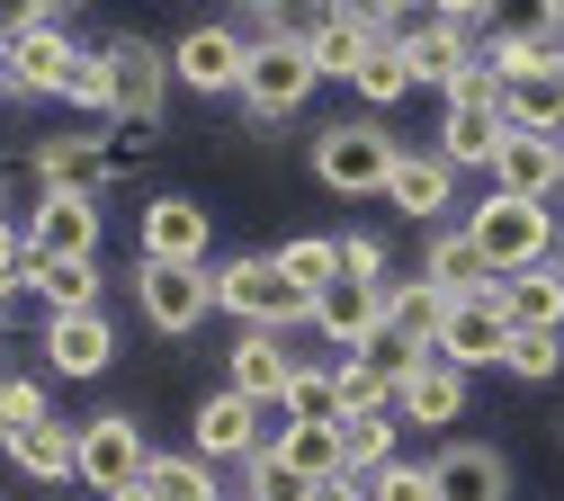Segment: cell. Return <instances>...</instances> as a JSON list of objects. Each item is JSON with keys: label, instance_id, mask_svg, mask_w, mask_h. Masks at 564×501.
<instances>
[{"label": "cell", "instance_id": "obj_20", "mask_svg": "<svg viewBox=\"0 0 564 501\" xmlns=\"http://www.w3.org/2000/svg\"><path fill=\"white\" fill-rule=\"evenodd\" d=\"M431 483H440V501H511L502 448H475V439H457V448L431 466Z\"/></svg>", "mask_w": 564, "mask_h": 501}, {"label": "cell", "instance_id": "obj_27", "mask_svg": "<svg viewBox=\"0 0 564 501\" xmlns=\"http://www.w3.org/2000/svg\"><path fill=\"white\" fill-rule=\"evenodd\" d=\"M484 63H492V81H502V90H529V81H564V54H555L538 28H511V36H492V45H484Z\"/></svg>", "mask_w": 564, "mask_h": 501}, {"label": "cell", "instance_id": "obj_44", "mask_svg": "<svg viewBox=\"0 0 564 501\" xmlns=\"http://www.w3.org/2000/svg\"><path fill=\"white\" fill-rule=\"evenodd\" d=\"M340 277L386 286V242H377V233H349V242H340Z\"/></svg>", "mask_w": 564, "mask_h": 501}, {"label": "cell", "instance_id": "obj_8", "mask_svg": "<svg viewBox=\"0 0 564 501\" xmlns=\"http://www.w3.org/2000/svg\"><path fill=\"white\" fill-rule=\"evenodd\" d=\"M206 242H216V225H206L197 197H180V188L144 197V260L153 269H206Z\"/></svg>", "mask_w": 564, "mask_h": 501}, {"label": "cell", "instance_id": "obj_14", "mask_svg": "<svg viewBox=\"0 0 564 501\" xmlns=\"http://www.w3.org/2000/svg\"><path fill=\"white\" fill-rule=\"evenodd\" d=\"M502 349H511L502 305L475 296V305H448V323H440V349H431V358H448V368L466 377V368H502Z\"/></svg>", "mask_w": 564, "mask_h": 501}, {"label": "cell", "instance_id": "obj_33", "mask_svg": "<svg viewBox=\"0 0 564 501\" xmlns=\"http://www.w3.org/2000/svg\"><path fill=\"white\" fill-rule=\"evenodd\" d=\"M269 260H278V277H288V286H305V296H323V286L340 277V242H323V233H296V242H278Z\"/></svg>", "mask_w": 564, "mask_h": 501}, {"label": "cell", "instance_id": "obj_2", "mask_svg": "<svg viewBox=\"0 0 564 501\" xmlns=\"http://www.w3.org/2000/svg\"><path fill=\"white\" fill-rule=\"evenodd\" d=\"M216 305L242 323V331H278V340H288L296 323H314V296H305V286H288V277H278V260H225L216 269Z\"/></svg>", "mask_w": 564, "mask_h": 501}, {"label": "cell", "instance_id": "obj_52", "mask_svg": "<svg viewBox=\"0 0 564 501\" xmlns=\"http://www.w3.org/2000/svg\"><path fill=\"white\" fill-rule=\"evenodd\" d=\"M555 269H564V260H555Z\"/></svg>", "mask_w": 564, "mask_h": 501}, {"label": "cell", "instance_id": "obj_43", "mask_svg": "<svg viewBox=\"0 0 564 501\" xmlns=\"http://www.w3.org/2000/svg\"><path fill=\"white\" fill-rule=\"evenodd\" d=\"M63 99L90 108V117H108V63H99V54H82V63H73V81H63Z\"/></svg>", "mask_w": 564, "mask_h": 501}, {"label": "cell", "instance_id": "obj_32", "mask_svg": "<svg viewBox=\"0 0 564 501\" xmlns=\"http://www.w3.org/2000/svg\"><path fill=\"white\" fill-rule=\"evenodd\" d=\"M278 457H288L305 483H332L340 475V421H288V448Z\"/></svg>", "mask_w": 564, "mask_h": 501}, {"label": "cell", "instance_id": "obj_15", "mask_svg": "<svg viewBox=\"0 0 564 501\" xmlns=\"http://www.w3.org/2000/svg\"><path fill=\"white\" fill-rule=\"evenodd\" d=\"M492 188H502V197H529V206H555V188H564V143H555V134H511L502 153H492Z\"/></svg>", "mask_w": 564, "mask_h": 501}, {"label": "cell", "instance_id": "obj_6", "mask_svg": "<svg viewBox=\"0 0 564 501\" xmlns=\"http://www.w3.org/2000/svg\"><path fill=\"white\" fill-rule=\"evenodd\" d=\"M134 305H144V323L153 331H171V340H188L206 314H216V269H134Z\"/></svg>", "mask_w": 564, "mask_h": 501}, {"label": "cell", "instance_id": "obj_50", "mask_svg": "<svg viewBox=\"0 0 564 501\" xmlns=\"http://www.w3.org/2000/svg\"><path fill=\"white\" fill-rule=\"evenodd\" d=\"M225 501H242V492H225Z\"/></svg>", "mask_w": 564, "mask_h": 501}, {"label": "cell", "instance_id": "obj_46", "mask_svg": "<svg viewBox=\"0 0 564 501\" xmlns=\"http://www.w3.org/2000/svg\"><path fill=\"white\" fill-rule=\"evenodd\" d=\"M305 501H368V483H359V475H332V483H314Z\"/></svg>", "mask_w": 564, "mask_h": 501}, {"label": "cell", "instance_id": "obj_31", "mask_svg": "<svg viewBox=\"0 0 564 501\" xmlns=\"http://www.w3.org/2000/svg\"><path fill=\"white\" fill-rule=\"evenodd\" d=\"M332 385H340V421H377V412H394V377L368 368V358H332Z\"/></svg>", "mask_w": 564, "mask_h": 501}, {"label": "cell", "instance_id": "obj_13", "mask_svg": "<svg viewBox=\"0 0 564 501\" xmlns=\"http://www.w3.org/2000/svg\"><path fill=\"white\" fill-rule=\"evenodd\" d=\"M28 251L36 260H99V197H45L28 215Z\"/></svg>", "mask_w": 564, "mask_h": 501}, {"label": "cell", "instance_id": "obj_38", "mask_svg": "<svg viewBox=\"0 0 564 501\" xmlns=\"http://www.w3.org/2000/svg\"><path fill=\"white\" fill-rule=\"evenodd\" d=\"M502 368H511L520 385H546V377L564 368V331H511V349H502Z\"/></svg>", "mask_w": 564, "mask_h": 501}, {"label": "cell", "instance_id": "obj_10", "mask_svg": "<svg viewBox=\"0 0 564 501\" xmlns=\"http://www.w3.org/2000/svg\"><path fill=\"white\" fill-rule=\"evenodd\" d=\"M314 331H323L332 358H359V349L386 331V286H368V277H332L323 296H314Z\"/></svg>", "mask_w": 564, "mask_h": 501}, {"label": "cell", "instance_id": "obj_30", "mask_svg": "<svg viewBox=\"0 0 564 501\" xmlns=\"http://www.w3.org/2000/svg\"><path fill=\"white\" fill-rule=\"evenodd\" d=\"M386 466H394V412H377V421H340V475L377 483Z\"/></svg>", "mask_w": 564, "mask_h": 501}, {"label": "cell", "instance_id": "obj_39", "mask_svg": "<svg viewBox=\"0 0 564 501\" xmlns=\"http://www.w3.org/2000/svg\"><path fill=\"white\" fill-rule=\"evenodd\" d=\"M431 28H440V36H457L466 54H484V45H492V10H484V0H448V10H431Z\"/></svg>", "mask_w": 564, "mask_h": 501}, {"label": "cell", "instance_id": "obj_48", "mask_svg": "<svg viewBox=\"0 0 564 501\" xmlns=\"http://www.w3.org/2000/svg\"><path fill=\"white\" fill-rule=\"evenodd\" d=\"M0 99H10V54H0Z\"/></svg>", "mask_w": 564, "mask_h": 501}, {"label": "cell", "instance_id": "obj_35", "mask_svg": "<svg viewBox=\"0 0 564 501\" xmlns=\"http://www.w3.org/2000/svg\"><path fill=\"white\" fill-rule=\"evenodd\" d=\"M36 296H45V314H99V260H45Z\"/></svg>", "mask_w": 564, "mask_h": 501}, {"label": "cell", "instance_id": "obj_19", "mask_svg": "<svg viewBox=\"0 0 564 501\" xmlns=\"http://www.w3.org/2000/svg\"><path fill=\"white\" fill-rule=\"evenodd\" d=\"M492 305H502V323H511V331H564V269L546 260V269L502 277V286H492Z\"/></svg>", "mask_w": 564, "mask_h": 501}, {"label": "cell", "instance_id": "obj_45", "mask_svg": "<svg viewBox=\"0 0 564 501\" xmlns=\"http://www.w3.org/2000/svg\"><path fill=\"white\" fill-rule=\"evenodd\" d=\"M19 269H28V225H10V215H0V305L19 296Z\"/></svg>", "mask_w": 564, "mask_h": 501}, {"label": "cell", "instance_id": "obj_9", "mask_svg": "<svg viewBox=\"0 0 564 501\" xmlns=\"http://www.w3.org/2000/svg\"><path fill=\"white\" fill-rule=\"evenodd\" d=\"M314 81H323V72H314V54L288 36V45H260L251 54V81H242V108L269 126V117H296L305 99H314Z\"/></svg>", "mask_w": 564, "mask_h": 501}, {"label": "cell", "instance_id": "obj_17", "mask_svg": "<svg viewBox=\"0 0 564 501\" xmlns=\"http://www.w3.org/2000/svg\"><path fill=\"white\" fill-rule=\"evenodd\" d=\"M466 412V377L448 368V358H421V368L394 385V421H412V429H448Z\"/></svg>", "mask_w": 564, "mask_h": 501}, {"label": "cell", "instance_id": "obj_18", "mask_svg": "<svg viewBox=\"0 0 564 501\" xmlns=\"http://www.w3.org/2000/svg\"><path fill=\"white\" fill-rule=\"evenodd\" d=\"M421 277H431L448 305H475V296H492V286H502V277L484 269V251H475L466 225H457V233H431V251H421Z\"/></svg>", "mask_w": 564, "mask_h": 501}, {"label": "cell", "instance_id": "obj_11", "mask_svg": "<svg viewBox=\"0 0 564 501\" xmlns=\"http://www.w3.org/2000/svg\"><path fill=\"white\" fill-rule=\"evenodd\" d=\"M188 457H206V466H225V457H260V403H242L234 385L225 394H206L197 412H188Z\"/></svg>", "mask_w": 564, "mask_h": 501}, {"label": "cell", "instance_id": "obj_26", "mask_svg": "<svg viewBox=\"0 0 564 501\" xmlns=\"http://www.w3.org/2000/svg\"><path fill=\"white\" fill-rule=\"evenodd\" d=\"M108 171H117L108 143H36V179H45V197H54V188H63V197H99Z\"/></svg>", "mask_w": 564, "mask_h": 501}, {"label": "cell", "instance_id": "obj_47", "mask_svg": "<svg viewBox=\"0 0 564 501\" xmlns=\"http://www.w3.org/2000/svg\"><path fill=\"white\" fill-rule=\"evenodd\" d=\"M538 36H546V45H564V0H555V10L538 19Z\"/></svg>", "mask_w": 564, "mask_h": 501}, {"label": "cell", "instance_id": "obj_16", "mask_svg": "<svg viewBox=\"0 0 564 501\" xmlns=\"http://www.w3.org/2000/svg\"><path fill=\"white\" fill-rule=\"evenodd\" d=\"M108 358H117L108 314H45V368L54 377H99Z\"/></svg>", "mask_w": 564, "mask_h": 501}, {"label": "cell", "instance_id": "obj_12", "mask_svg": "<svg viewBox=\"0 0 564 501\" xmlns=\"http://www.w3.org/2000/svg\"><path fill=\"white\" fill-rule=\"evenodd\" d=\"M296 45L314 54L323 81H359V54L377 45V10H314L296 19Z\"/></svg>", "mask_w": 564, "mask_h": 501}, {"label": "cell", "instance_id": "obj_23", "mask_svg": "<svg viewBox=\"0 0 564 501\" xmlns=\"http://www.w3.org/2000/svg\"><path fill=\"white\" fill-rule=\"evenodd\" d=\"M10 466L28 475V483H73V466H82V439H73V421H28L19 439H10Z\"/></svg>", "mask_w": 564, "mask_h": 501}, {"label": "cell", "instance_id": "obj_5", "mask_svg": "<svg viewBox=\"0 0 564 501\" xmlns=\"http://www.w3.org/2000/svg\"><path fill=\"white\" fill-rule=\"evenodd\" d=\"M108 63V117L117 126H162V90H171V54L144 45V36H108L99 45Z\"/></svg>", "mask_w": 564, "mask_h": 501}, {"label": "cell", "instance_id": "obj_1", "mask_svg": "<svg viewBox=\"0 0 564 501\" xmlns=\"http://www.w3.org/2000/svg\"><path fill=\"white\" fill-rule=\"evenodd\" d=\"M466 233H475V251H484L492 277H520V269H546L555 260V215L529 206V197H502V188L466 215Z\"/></svg>", "mask_w": 564, "mask_h": 501}, {"label": "cell", "instance_id": "obj_29", "mask_svg": "<svg viewBox=\"0 0 564 501\" xmlns=\"http://www.w3.org/2000/svg\"><path fill=\"white\" fill-rule=\"evenodd\" d=\"M134 492H144V501H225L216 466H206V457H188V448H180V457H153Z\"/></svg>", "mask_w": 564, "mask_h": 501}, {"label": "cell", "instance_id": "obj_51", "mask_svg": "<svg viewBox=\"0 0 564 501\" xmlns=\"http://www.w3.org/2000/svg\"><path fill=\"white\" fill-rule=\"evenodd\" d=\"M0 206H10V197H0Z\"/></svg>", "mask_w": 564, "mask_h": 501}, {"label": "cell", "instance_id": "obj_3", "mask_svg": "<svg viewBox=\"0 0 564 501\" xmlns=\"http://www.w3.org/2000/svg\"><path fill=\"white\" fill-rule=\"evenodd\" d=\"M394 134L377 126V117H349V126H332V134H314V179L332 188V197H386V179H394Z\"/></svg>", "mask_w": 564, "mask_h": 501}, {"label": "cell", "instance_id": "obj_24", "mask_svg": "<svg viewBox=\"0 0 564 501\" xmlns=\"http://www.w3.org/2000/svg\"><path fill=\"white\" fill-rule=\"evenodd\" d=\"M73 63H82L73 36H19V45H10V90H28V99H63Z\"/></svg>", "mask_w": 564, "mask_h": 501}, {"label": "cell", "instance_id": "obj_34", "mask_svg": "<svg viewBox=\"0 0 564 501\" xmlns=\"http://www.w3.org/2000/svg\"><path fill=\"white\" fill-rule=\"evenodd\" d=\"M288 421H340V385H332V358H296L288 394H278Z\"/></svg>", "mask_w": 564, "mask_h": 501}, {"label": "cell", "instance_id": "obj_41", "mask_svg": "<svg viewBox=\"0 0 564 501\" xmlns=\"http://www.w3.org/2000/svg\"><path fill=\"white\" fill-rule=\"evenodd\" d=\"M305 492H314V483H305L288 457H251V492H242V501H305Z\"/></svg>", "mask_w": 564, "mask_h": 501}, {"label": "cell", "instance_id": "obj_40", "mask_svg": "<svg viewBox=\"0 0 564 501\" xmlns=\"http://www.w3.org/2000/svg\"><path fill=\"white\" fill-rule=\"evenodd\" d=\"M28 421H45V394H36V377H0V448H10Z\"/></svg>", "mask_w": 564, "mask_h": 501}, {"label": "cell", "instance_id": "obj_37", "mask_svg": "<svg viewBox=\"0 0 564 501\" xmlns=\"http://www.w3.org/2000/svg\"><path fill=\"white\" fill-rule=\"evenodd\" d=\"M403 54H412V81H440V90H457V81H466V63H475V54H466L457 36H440V28H421Z\"/></svg>", "mask_w": 564, "mask_h": 501}, {"label": "cell", "instance_id": "obj_25", "mask_svg": "<svg viewBox=\"0 0 564 501\" xmlns=\"http://www.w3.org/2000/svg\"><path fill=\"white\" fill-rule=\"evenodd\" d=\"M511 143V126H502V108H448V126H440V162L448 171H492V153Z\"/></svg>", "mask_w": 564, "mask_h": 501}, {"label": "cell", "instance_id": "obj_4", "mask_svg": "<svg viewBox=\"0 0 564 501\" xmlns=\"http://www.w3.org/2000/svg\"><path fill=\"white\" fill-rule=\"evenodd\" d=\"M73 439H82V466H73V483H90V492H134L144 483V466H153V448H144V421L134 412H90V421H73Z\"/></svg>", "mask_w": 564, "mask_h": 501}, {"label": "cell", "instance_id": "obj_22", "mask_svg": "<svg viewBox=\"0 0 564 501\" xmlns=\"http://www.w3.org/2000/svg\"><path fill=\"white\" fill-rule=\"evenodd\" d=\"M288 377H296V358H288V340H278V331H242L234 340V394L242 403H278V394H288Z\"/></svg>", "mask_w": 564, "mask_h": 501}, {"label": "cell", "instance_id": "obj_7", "mask_svg": "<svg viewBox=\"0 0 564 501\" xmlns=\"http://www.w3.org/2000/svg\"><path fill=\"white\" fill-rule=\"evenodd\" d=\"M171 81H188L197 99L242 90V81H251V45H242V28H188V36L171 45Z\"/></svg>", "mask_w": 564, "mask_h": 501}, {"label": "cell", "instance_id": "obj_28", "mask_svg": "<svg viewBox=\"0 0 564 501\" xmlns=\"http://www.w3.org/2000/svg\"><path fill=\"white\" fill-rule=\"evenodd\" d=\"M440 323H448V296L431 277H403V286H386V331L394 340H412V349H440Z\"/></svg>", "mask_w": 564, "mask_h": 501}, {"label": "cell", "instance_id": "obj_21", "mask_svg": "<svg viewBox=\"0 0 564 501\" xmlns=\"http://www.w3.org/2000/svg\"><path fill=\"white\" fill-rule=\"evenodd\" d=\"M386 197L412 215V225H440V215L457 206V171H448L440 153H403V162H394V179H386Z\"/></svg>", "mask_w": 564, "mask_h": 501}, {"label": "cell", "instance_id": "obj_42", "mask_svg": "<svg viewBox=\"0 0 564 501\" xmlns=\"http://www.w3.org/2000/svg\"><path fill=\"white\" fill-rule=\"evenodd\" d=\"M368 501H440V483H431V466H403V457H394V466L368 483Z\"/></svg>", "mask_w": 564, "mask_h": 501}, {"label": "cell", "instance_id": "obj_36", "mask_svg": "<svg viewBox=\"0 0 564 501\" xmlns=\"http://www.w3.org/2000/svg\"><path fill=\"white\" fill-rule=\"evenodd\" d=\"M403 90H412V54H403V45H386V36H377V45H368V54H359V99H368V108H394V99H403Z\"/></svg>", "mask_w": 564, "mask_h": 501}, {"label": "cell", "instance_id": "obj_49", "mask_svg": "<svg viewBox=\"0 0 564 501\" xmlns=\"http://www.w3.org/2000/svg\"><path fill=\"white\" fill-rule=\"evenodd\" d=\"M117 501H144V492H117Z\"/></svg>", "mask_w": 564, "mask_h": 501}]
</instances>
